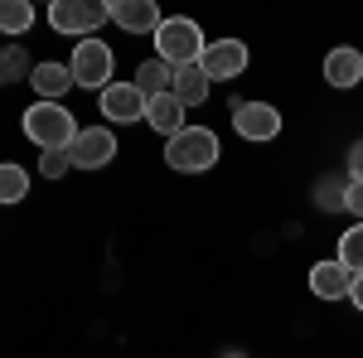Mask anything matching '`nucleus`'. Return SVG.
Returning a JSON list of instances; mask_svg holds the SVG:
<instances>
[{"label":"nucleus","instance_id":"nucleus-23","mask_svg":"<svg viewBox=\"0 0 363 358\" xmlns=\"http://www.w3.org/2000/svg\"><path fill=\"white\" fill-rule=\"evenodd\" d=\"M344 213H354V218L363 223V184H354V179H349V189H344Z\"/></svg>","mask_w":363,"mask_h":358},{"label":"nucleus","instance_id":"nucleus-8","mask_svg":"<svg viewBox=\"0 0 363 358\" xmlns=\"http://www.w3.org/2000/svg\"><path fill=\"white\" fill-rule=\"evenodd\" d=\"M233 131L242 140L267 145V140L281 136V111L272 102H233Z\"/></svg>","mask_w":363,"mask_h":358},{"label":"nucleus","instance_id":"nucleus-19","mask_svg":"<svg viewBox=\"0 0 363 358\" xmlns=\"http://www.w3.org/2000/svg\"><path fill=\"white\" fill-rule=\"evenodd\" d=\"M344 189H349V179L325 174V179L315 184V208H320V213H344Z\"/></svg>","mask_w":363,"mask_h":358},{"label":"nucleus","instance_id":"nucleus-2","mask_svg":"<svg viewBox=\"0 0 363 358\" xmlns=\"http://www.w3.org/2000/svg\"><path fill=\"white\" fill-rule=\"evenodd\" d=\"M150 39H155V58H165L169 68H189V63H199L203 49H208L203 29H199L189 15H169V20H160V29H155Z\"/></svg>","mask_w":363,"mask_h":358},{"label":"nucleus","instance_id":"nucleus-13","mask_svg":"<svg viewBox=\"0 0 363 358\" xmlns=\"http://www.w3.org/2000/svg\"><path fill=\"white\" fill-rule=\"evenodd\" d=\"M145 126L160 131V136H179L189 121H184V107L174 102V92H160V97H145Z\"/></svg>","mask_w":363,"mask_h":358},{"label":"nucleus","instance_id":"nucleus-5","mask_svg":"<svg viewBox=\"0 0 363 358\" xmlns=\"http://www.w3.org/2000/svg\"><path fill=\"white\" fill-rule=\"evenodd\" d=\"M102 20H112V5H97V0H54L49 5V29L68 34V39H92Z\"/></svg>","mask_w":363,"mask_h":358},{"label":"nucleus","instance_id":"nucleus-22","mask_svg":"<svg viewBox=\"0 0 363 358\" xmlns=\"http://www.w3.org/2000/svg\"><path fill=\"white\" fill-rule=\"evenodd\" d=\"M68 169H73L68 150H44V155H39V174H44V179H63Z\"/></svg>","mask_w":363,"mask_h":358},{"label":"nucleus","instance_id":"nucleus-15","mask_svg":"<svg viewBox=\"0 0 363 358\" xmlns=\"http://www.w3.org/2000/svg\"><path fill=\"white\" fill-rule=\"evenodd\" d=\"M29 83L39 92V102H63V92L73 87V73H68V63H34Z\"/></svg>","mask_w":363,"mask_h":358},{"label":"nucleus","instance_id":"nucleus-7","mask_svg":"<svg viewBox=\"0 0 363 358\" xmlns=\"http://www.w3.org/2000/svg\"><path fill=\"white\" fill-rule=\"evenodd\" d=\"M68 160H73V169H107L116 160L112 126H83V131H78V140L68 145Z\"/></svg>","mask_w":363,"mask_h":358},{"label":"nucleus","instance_id":"nucleus-16","mask_svg":"<svg viewBox=\"0 0 363 358\" xmlns=\"http://www.w3.org/2000/svg\"><path fill=\"white\" fill-rule=\"evenodd\" d=\"M131 83H136L145 97H160V92H169V87H174V68H169L165 58H145V63L136 68V78H131Z\"/></svg>","mask_w":363,"mask_h":358},{"label":"nucleus","instance_id":"nucleus-10","mask_svg":"<svg viewBox=\"0 0 363 358\" xmlns=\"http://www.w3.org/2000/svg\"><path fill=\"white\" fill-rule=\"evenodd\" d=\"M310 291L320 296V301H349V291H354V272L330 257V262H315L310 267Z\"/></svg>","mask_w":363,"mask_h":358},{"label":"nucleus","instance_id":"nucleus-1","mask_svg":"<svg viewBox=\"0 0 363 358\" xmlns=\"http://www.w3.org/2000/svg\"><path fill=\"white\" fill-rule=\"evenodd\" d=\"M78 116L63 107V102H34L25 111V136L39 145V150H68L78 140Z\"/></svg>","mask_w":363,"mask_h":358},{"label":"nucleus","instance_id":"nucleus-11","mask_svg":"<svg viewBox=\"0 0 363 358\" xmlns=\"http://www.w3.org/2000/svg\"><path fill=\"white\" fill-rule=\"evenodd\" d=\"M160 5L155 0H116L112 5V25L126 29V34H155L160 29Z\"/></svg>","mask_w":363,"mask_h":358},{"label":"nucleus","instance_id":"nucleus-21","mask_svg":"<svg viewBox=\"0 0 363 358\" xmlns=\"http://www.w3.org/2000/svg\"><path fill=\"white\" fill-rule=\"evenodd\" d=\"M339 262L354 276H363V223H354L349 233H339Z\"/></svg>","mask_w":363,"mask_h":358},{"label":"nucleus","instance_id":"nucleus-25","mask_svg":"<svg viewBox=\"0 0 363 358\" xmlns=\"http://www.w3.org/2000/svg\"><path fill=\"white\" fill-rule=\"evenodd\" d=\"M349 305H354V310H363V276H354V291H349Z\"/></svg>","mask_w":363,"mask_h":358},{"label":"nucleus","instance_id":"nucleus-26","mask_svg":"<svg viewBox=\"0 0 363 358\" xmlns=\"http://www.w3.org/2000/svg\"><path fill=\"white\" fill-rule=\"evenodd\" d=\"M223 358H247V354H242V349H228V354Z\"/></svg>","mask_w":363,"mask_h":358},{"label":"nucleus","instance_id":"nucleus-4","mask_svg":"<svg viewBox=\"0 0 363 358\" xmlns=\"http://www.w3.org/2000/svg\"><path fill=\"white\" fill-rule=\"evenodd\" d=\"M112 68H116V54L92 34V39H78V49H73V58H68V73H73V87H112L116 78H112Z\"/></svg>","mask_w":363,"mask_h":358},{"label":"nucleus","instance_id":"nucleus-3","mask_svg":"<svg viewBox=\"0 0 363 358\" xmlns=\"http://www.w3.org/2000/svg\"><path fill=\"white\" fill-rule=\"evenodd\" d=\"M165 165L179 174H203L218 165V136L208 126H184L179 136L165 140Z\"/></svg>","mask_w":363,"mask_h":358},{"label":"nucleus","instance_id":"nucleus-14","mask_svg":"<svg viewBox=\"0 0 363 358\" xmlns=\"http://www.w3.org/2000/svg\"><path fill=\"white\" fill-rule=\"evenodd\" d=\"M208 73H203V68H199V63H189V68H174V87H169V92H174V102H179V107L189 111V107H203V102H208Z\"/></svg>","mask_w":363,"mask_h":358},{"label":"nucleus","instance_id":"nucleus-9","mask_svg":"<svg viewBox=\"0 0 363 358\" xmlns=\"http://www.w3.org/2000/svg\"><path fill=\"white\" fill-rule=\"evenodd\" d=\"M97 107L112 126H131V121H145V92H140L131 78L126 83H112L97 92Z\"/></svg>","mask_w":363,"mask_h":358},{"label":"nucleus","instance_id":"nucleus-12","mask_svg":"<svg viewBox=\"0 0 363 358\" xmlns=\"http://www.w3.org/2000/svg\"><path fill=\"white\" fill-rule=\"evenodd\" d=\"M325 83L339 87V92H349V87L363 83V54L359 49H349V44H339L325 54Z\"/></svg>","mask_w":363,"mask_h":358},{"label":"nucleus","instance_id":"nucleus-18","mask_svg":"<svg viewBox=\"0 0 363 358\" xmlns=\"http://www.w3.org/2000/svg\"><path fill=\"white\" fill-rule=\"evenodd\" d=\"M29 73H34V63H29L25 44H5V49H0V87L29 83Z\"/></svg>","mask_w":363,"mask_h":358},{"label":"nucleus","instance_id":"nucleus-24","mask_svg":"<svg viewBox=\"0 0 363 358\" xmlns=\"http://www.w3.org/2000/svg\"><path fill=\"white\" fill-rule=\"evenodd\" d=\"M344 160H349V179H354V184H363V140H354V145H349V155H344Z\"/></svg>","mask_w":363,"mask_h":358},{"label":"nucleus","instance_id":"nucleus-6","mask_svg":"<svg viewBox=\"0 0 363 358\" xmlns=\"http://www.w3.org/2000/svg\"><path fill=\"white\" fill-rule=\"evenodd\" d=\"M247 44L242 39H208V49H203V58H199V68L208 73V83H228V78H242L247 73Z\"/></svg>","mask_w":363,"mask_h":358},{"label":"nucleus","instance_id":"nucleus-20","mask_svg":"<svg viewBox=\"0 0 363 358\" xmlns=\"http://www.w3.org/2000/svg\"><path fill=\"white\" fill-rule=\"evenodd\" d=\"M25 194H29V174L15 160H5L0 165V203H20Z\"/></svg>","mask_w":363,"mask_h":358},{"label":"nucleus","instance_id":"nucleus-17","mask_svg":"<svg viewBox=\"0 0 363 358\" xmlns=\"http://www.w3.org/2000/svg\"><path fill=\"white\" fill-rule=\"evenodd\" d=\"M34 25V5L29 0H0V34L5 39H20Z\"/></svg>","mask_w":363,"mask_h":358}]
</instances>
